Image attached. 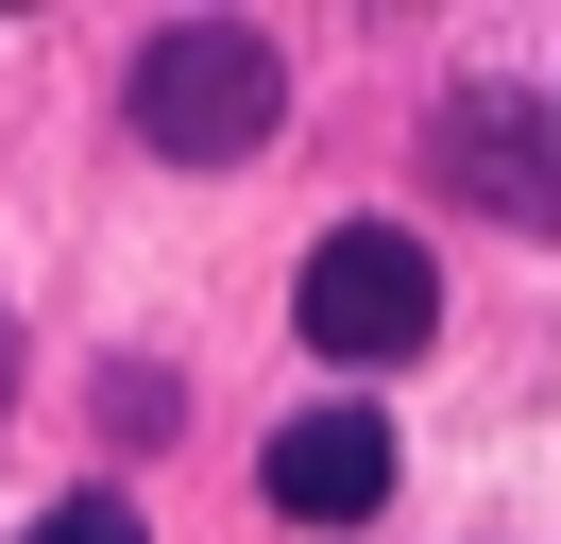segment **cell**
I'll list each match as a JSON object with an SVG mask.
<instances>
[{"mask_svg":"<svg viewBox=\"0 0 561 544\" xmlns=\"http://www.w3.org/2000/svg\"><path fill=\"white\" fill-rule=\"evenodd\" d=\"M425 170H443L459 204H493L511 238H561V154H545V120H527L511 86H459L443 120H425Z\"/></svg>","mask_w":561,"mask_h":544,"instance_id":"obj_4","label":"cell"},{"mask_svg":"<svg viewBox=\"0 0 561 544\" xmlns=\"http://www.w3.org/2000/svg\"><path fill=\"white\" fill-rule=\"evenodd\" d=\"M119 120L171 170H239V154H273V120H289V52L255 18H153L137 68H119Z\"/></svg>","mask_w":561,"mask_h":544,"instance_id":"obj_1","label":"cell"},{"mask_svg":"<svg viewBox=\"0 0 561 544\" xmlns=\"http://www.w3.org/2000/svg\"><path fill=\"white\" fill-rule=\"evenodd\" d=\"M255 494H273L289 528H375V510H391V426H375L357 392L289 408V426L255 442Z\"/></svg>","mask_w":561,"mask_h":544,"instance_id":"obj_3","label":"cell"},{"mask_svg":"<svg viewBox=\"0 0 561 544\" xmlns=\"http://www.w3.org/2000/svg\"><path fill=\"white\" fill-rule=\"evenodd\" d=\"M0 374H18V324H0Z\"/></svg>","mask_w":561,"mask_h":544,"instance_id":"obj_7","label":"cell"},{"mask_svg":"<svg viewBox=\"0 0 561 544\" xmlns=\"http://www.w3.org/2000/svg\"><path fill=\"white\" fill-rule=\"evenodd\" d=\"M289 324H307V358L391 374V358H425V340H443V256H425L409 222H323L307 272H289Z\"/></svg>","mask_w":561,"mask_h":544,"instance_id":"obj_2","label":"cell"},{"mask_svg":"<svg viewBox=\"0 0 561 544\" xmlns=\"http://www.w3.org/2000/svg\"><path fill=\"white\" fill-rule=\"evenodd\" d=\"M103 408H119V442H153V426H171V374H153V358H119V374H103Z\"/></svg>","mask_w":561,"mask_h":544,"instance_id":"obj_6","label":"cell"},{"mask_svg":"<svg viewBox=\"0 0 561 544\" xmlns=\"http://www.w3.org/2000/svg\"><path fill=\"white\" fill-rule=\"evenodd\" d=\"M18 544H153V528H137V494H51Z\"/></svg>","mask_w":561,"mask_h":544,"instance_id":"obj_5","label":"cell"}]
</instances>
